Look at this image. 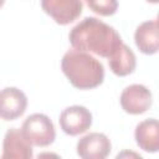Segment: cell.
<instances>
[{
  "label": "cell",
  "instance_id": "52a82bcc",
  "mask_svg": "<svg viewBox=\"0 0 159 159\" xmlns=\"http://www.w3.org/2000/svg\"><path fill=\"white\" fill-rule=\"evenodd\" d=\"M34 157L32 144L21 129L9 128L2 140V159H31Z\"/></svg>",
  "mask_w": 159,
  "mask_h": 159
},
{
  "label": "cell",
  "instance_id": "7c38bea8",
  "mask_svg": "<svg viewBox=\"0 0 159 159\" xmlns=\"http://www.w3.org/2000/svg\"><path fill=\"white\" fill-rule=\"evenodd\" d=\"M108 66L111 71L119 77L128 76L134 72L137 67V57L133 50L122 42L117 50L108 57Z\"/></svg>",
  "mask_w": 159,
  "mask_h": 159
},
{
  "label": "cell",
  "instance_id": "4fadbf2b",
  "mask_svg": "<svg viewBox=\"0 0 159 159\" xmlns=\"http://www.w3.org/2000/svg\"><path fill=\"white\" fill-rule=\"evenodd\" d=\"M86 2L93 12H96L101 16L114 15L118 10L117 0H86Z\"/></svg>",
  "mask_w": 159,
  "mask_h": 159
},
{
  "label": "cell",
  "instance_id": "30bf717a",
  "mask_svg": "<svg viewBox=\"0 0 159 159\" xmlns=\"http://www.w3.org/2000/svg\"><path fill=\"white\" fill-rule=\"evenodd\" d=\"M159 27L158 20H148L142 22L134 32V42L139 51L144 55H154L159 48Z\"/></svg>",
  "mask_w": 159,
  "mask_h": 159
},
{
  "label": "cell",
  "instance_id": "8992f818",
  "mask_svg": "<svg viewBox=\"0 0 159 159\" xmlns=\"http://www.w3.org/2000/svg\"><path fill=\"white\" fill-rule=\"evenodd\" d=\"M42 10L58 25H68L77 20L83 10L82 0H41Z\"/></svg>",
  "mask_w": 159,
  "mask_h": 159
},
{
  "label": "cell",
  "instance_id": "2e32d148",
  "mask_svg": "<svg viewBox=\"0 0 159 159\" xmlns=\"http://www.w3.org/2000/svg\"><path fill=\"white\" fill-rule=\"evenodd\" d=\"M4 2H5V0H0V7L4 5Z\"/></svg>",
  "mask_w": 159,
  "mask_h": 159
},
{
  "label": "cell",
  "instance_id": "5b68a950",
  "mask_svg": "<svg viewBox=\"0 0 159 159\" xmlns=\"http://www.w3.org/2000/svg\"><path fill=\"white\" fill-rule=\"evenodd\" d=\"M119 101L124 112L129 114H142L152 107L153 96L144 84L133 83L122 91Z\"/></svg>",
  "mask_w": 159,
  "mask_h": 159
},
{
  "label": "cell",
  "instance_id": "9a60e30c",
  "mask_svg": "<svg viewBox=\"0 0 159 159\" xmlns=\"http://www.w3.org/2000/svg\"><path fill=\"white\" fill-rule=\"evenodd\" d=\"M148 2H152V4H158L159 2V0H147Z\"/></svg>",
  "mask_w": 159,
  "mask_h": 159
},
{
  "label": "cell",
  "instance_id": "8fae6325",
  "mask_svg": "<svg viewBox=\"0 0 159 159\" xmlns=\"http://www.w3.org/2000/svg\"><path fill=\"white\" fill-rule=\"evenodd\" d=\"M134 138L138 147L147 153L159 150V124L155 118H148L139 122L134 130Z\"/></svg>",
  "mask_w": 159,
  "mask_h": 159
},
{
  "label": "cell",
  "instance_id": "9c48e42d",
  "mask_svg": "<svg viewBox=\"0 0 159 159\" xmlns=\"http://www.w3.org/2000/svg\"><path fill=\"white\" fill-rule=\"evenodd\" d=\"M112 144L104 133L93 132L77 142V154L83 159H104L109 155Z\"/></svg>",
  "mask_w": 159,
  "mask_h": 159
},
{
  "label": "cell",
  "instance_id": "3957f363",
  "mask_svg": "<svg viewBox=\"0 0 159 159\" xmlns=\"http://www.w3.org/2000/svg\"><path fill=\"white\" fill-rule=\"evenodd\" d=\"M21 130L29 142L36 147H48L55 142L56 130L52 120L43 113H32L24 120Z\"/></svg>",
  "mask_w": 159,
  "mask_h": 159
},
{
  "label": "cell",
  "instance_id": "7a4b0ae2",
  "mask_svg": "<svg viewBox=\"0 0 159 159\" xmlns=\"http://www.w3.org/2000/svg\"><path fill=\"white\" fill-rule=\"evenodd\" d=\"M61 68L70 83L78 89L96 88L104 80L102 62L84 51L68 50L61 60Z\"/></svg>",
  "mask_w": 159,
  "mask_h": 159
},
{
  "label": "cell",
  "instance_id": "ba28073f",
  "mask_svg": "<svg viewBox=\"0 0 159 159\" xmlns=\"http://www.w3.org/2000/svg\"><path fill=\"white\" fill-rule=\"evenodd\" d=\"M27 108L26 94L16 87H5L0 89V118L4 120H15L21 117Z\"/></svg>",
  "mask_w": 159,
  "mask_h": 159
},
{
  "label": "cell",
  "instance_id": "6da1fadb",
  "mask_svg": "<svg viewBox=\"0 0 159 159\" xmlns=\"http://www.w3.org/2000/svg\"><path fill=\"white\" fill-rule=\"evenodd\" d=\"M68 40L75 50L92 52L104 58H108L123 42L114 27L93 16H87L75 25Z\"/></svg>",
  "mask_w": 159,
  "mask_h": 159
},
{
  "label": "cell",
  "instance_id": "5bb4252c",
  "mask_svg": "<svg viewBox=\"0 0 159 159\" xmlns=\"http://www.w3.org/2000/svg\"><path fill=\"white\" fill-rule=\"evenodd\" d=\"M124 155H127V157H128V155H129V157H135V158H139V159L142 158L139 154H135V153H128V152H123V153L118 154V155H117V158L119 159V158H122V157H124Z\"/></svg>",
  "mask_w": 159,
  "mask_h": 159
},
{
  "label": "cell",
  "instance_id": "277c9868",
  "mask_svg": "<svg viewBox=\"0 0 159 159\" xmlns=\"http://www.w3.org/2000/svg\"><path fill=\"white\" fill-rule=\"evenodd\" d=\"M58 123L63 133L75 137L87 132L91 128L92 113L83 106H70L61 112Z\"/></svg>",
  "mask_w": 159,
  "mask_h": 159
}]
</instances>
